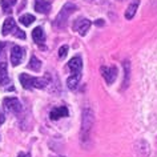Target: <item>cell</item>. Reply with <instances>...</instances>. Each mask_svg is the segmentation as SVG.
<instances>
[{
	"mask_svg": "<svg viewBox=\"0 0 157 157\" xmlns=\"http://www.w3.org/2000/svg\"><path fill=\"white\" fill-rule=\"evenodd\" d=\"M19 80L25 89H32V88H39L43 89L49 84V75H45L44 77H33L27 73H21L19 76Z\"/></svg>",
	"mask_w": 157,
	"mask_h": 157,
	"instance_id": "cell-1",
	"label": "cell"
},
{
	"mask_svg": "<svg viewBox=\"0 0 157 157\" xmlns=\"http://www.w3.org/2000/svg\"><path fill=\"white\" fill-rule=\"evenodd\" d=\"M93 112L91 109H84L83 111V123H81V132H80V137H81V143L85 144L89 140L91 136V131L93 127Z\"/></svg>",
	"mask_w": 157,
	"mask_h": 157,
	"instance_id": "cell-2",
	"label": "cell"
},
{
	"mask_svg": "<svg viewBox=\"0 0 157 157\" xmlns=\"http://www.w3.org/2000/svg\"><path fill=\"white\" fill-rule=\"evenodd\" d=\"M75 10H76V6L72 4V3H67V4H64V7H63L61 11L56 16L55 27H57V28H64L67 25V21H68L69 16L75 12Z\"/></svg>",
	"mask_w": 157,
	"mask_h": 157,
	"instance_id": "cell-3",
	"label": "cell"
},
{
	"mask_svg": "<svg viewBox=\"0 0 157 157\" xmlns=\"http://www.w3.org/2000/svg\"><path fill=\"white\" fill-rule=\"evenodd\" d=\"M100 72H101V75H103L104 80L107 81V84L115 83V80L117 77V68L115 65H112V67H104L103 65L100 68Z\"/></svg>",
	"mask_w": 157,
	"mask_h": 157,
	"instance_id": "cell-4",
	"label": "cell"
},
{
	"mask_svg": "<svg viewBox=\"0 0 157 157\" xmlns=\"http://www.w3.org/2000/svg\"><path fill=\"white\" fill-rule=\"evenodd\" d=\"M3 105H4L6 111L8 112H12V113H17L21 111V104L16 97H7L3 101Z\"/></svg>",
	"mask_w": 157,
	"mask_h": 157,
	"instance_id": "cell-5",
	"label": "cell"
},
{
	"mask_svg": "<svg viewBox=\"0 0 157 157\" xmlns=\"http://www.w3.org/2000/svg\"><path fill=\"white\" fill-rule=\"evenodd\" d=\"M23 57H24V48L20 45H13L11 49V63L13 67H17L21 63Z\"/></svg>",
	"mask_w": 157,
	"mask_h": 157,
	"instance_id": "cell-6",
	"label": "cell"
},
{
	"mask_svg": "<svg viewBox=\"0 0 157 157\" xmlns=\"http://www.w3.org/2000/svg\"><path fill=\"white\" fill-rule=\"evenodd\" d=\"M89 27H91V21H89L88 19H77V20L73 23V29L77 31L80 36H85V35H87Z\"/></svg>",
	"mask_w": 157,
	"mask_h": 157,
	"instance_id": "cell-7",
	"label": "cell"
},
{
	"mask_svg": "<svg viewBox=\"0 0 157 157\" xmlns=\"http://www.w3.org/2000/svg\"><path fill=\"white\" fill-rule=\"evenodd\" d=\"M16 23H15V20L12 17H7L4 23H3V28H2V33L4 35V36H7V35L10 33H13L15 29H16Z\"/></svg>",
	"mask_w": 157,
	"mask_h": 157,
	"instance_id": "cell-8",
	"label": "cell"
},
{
	"mask_svg": "<svg viewBox=\"0 0 157 157\" xmlns=\"http://www.w3.org/2000/svg\"><path fill=\"white\" fill-rule=\"evenodd\" d=\"M67 116H68V108L67 107H56L49 113L51 120H53V121L61 119V117H67Z\"/></svg>",
	"mask_w": 157,
	"mask_h": 157,
	"instance_id": "cell-9",
	"label": "cell"
},
{
	"mask_svg": "<svg viewBox=\"0 0 157 157\" xmlns=\"http://www.w3.org/2000/svg\"><path fill=\"white\" fill-rule=\"evenodd\" d=\"M35 11L39 13H49L51 11V3L47 0H35Z\"/></svg>",
	"mask_w": 157,
	"mask_h": 157,
	"instance_id": "cell-10",
	"label": "cell"
},
{
	"mask_svg": "<svg viewBox=\"0 0 157 157\" xmlns=\"http://www.w3.org/2000/svg\"><path fill=\"white\" fill-rule=\"evenodd\" d=\"M68 68L71 69L72 73H81V68H83V63H81V57L75 56L69 60Z\"/></svg>",
	"mask_w": 157,
	"mask_h": 157,
	"instance_id": "cell-11",
	"label": "cell"
},
{
	"mask_svg": "<svg viewBox=\"0 0 157 157\" xmlns=\"http://www.w3.org/2000/svg\"><path fill=\"white\" fill-rule=\"evenodd\" d=\"M32 39L36 44H40V45L45 41V33L41 27H36V28L32 31Z\"/></svg>",
	"mask_w": 157,
	"mask_h": 157,
	"instance_id": "cell-12",
	"label": "cell"
},
{
	"mask_svg": "<svg viewBox=\"0 0 157 157\" xmlns=\"http://www.w3.org/2000/svg\"><path fill=\"white\" fill-rule=\"evenodd\" d=\"M10 84V76L7 73V63H0V85Z\"/></svg>",
	"mask_w": 157,
	"mask_h": 157,
	"instance_id": "cell-13",
	"label": "cell"
},
{
	"mask_svg": "<svg viewBox=\"0 0 157 157\" xmlns=\"http://www.w3.org/2000/svg\"><path fill=\"white\" fill-rule=\"evenodd\" d=\"M139 4H140L139 0H135V2H132L131 4L128 6L127 11H125V19H127V20H131V19H133V16L136 15L137 8H139Z\"/></svg>",
	"mask_w": 157,
	"mask_h": 157,
	"instance_id": "cell-14",
	"label": "cell"
},
{
	"mask_svg": "<svg viewBox=\"0 0 157 157\" xmlns=\"http://www.w3.org/2000/svg\"><path fill=\"white\" fill-rule=\"evenodd\" d=\"M80 78H81V73H72V76L68 77L67 80V85H68L69 89H76L78 83H80Z\"/></svg>",
	"mask_w": 157,
	"mask_h": 157,
	"instance_id": "cell-15",
	"label": "cell"
},
{
	"mask_svg": "<svg viewBox=\"0 0 157 157\" xmlns=\"http://www.w3.org/2000/svg\"><path fill=\"white\" fill-rule=\"evenodd\" d=\"M124 73H125V80H124V89L128 87V84H129V77H131V64H129V61L128 60H125L124 61Z\"/></svg>",
	"mask_w": 157,
	"mask_h": 157,
	"instance_id": "cell-16",
	"label": "cell"
},
{
	"mask_svg": "<svg viewBox=\"0 0 157 157\" xmlns=\"http://www.w3.org/2000/svg\"><path fill=\"white\" fill-rule=\"evenodd\" d=\"M28 68L32 69V71H40L41 68V61L39 60L36 56H31V60H29V64H28Z\"/></svg>",
	"mask_w": 157,
	"mask_h": 157,
	"instance_id": "cell-17",
	"label": "cell"
},
{
	"mask_svg": "<svg viewBox=\"0 0 157 157\" xmlns=\"http://www.w3.org/2000/svg\"><path fill=\"white\" fill-rule=\"evenodd\" d=\"M16 4V0H0V6H2V8L4 12H11V8H12V6Z\"/></svg>",
	"mask_w": 157,
	"mask_h": 157,
	"instance_id": "cell-18",
	"label": "cell"
},
{
	"mask_svg": "<svg viewBox=\"0 0 157 157\" xmlns=\"http://www.w3.org/2000/svg\"><path fill=\"white\" fill-rule=\"evenodd\" d=\"M19 21H20L23 25L28 27V25H31L35 21V16H33V15H31V13L23 15V16H20V19H19Z\"/></svg>",
	"mask_w": 157,
	"mask_h": 157,
	"instance_id": "cell-19",
	"label": "cell"
},
{
	"mask_svg": "<svg viewBox=\"0 0 157 157\" xmlns=\"http://www.w3.org/2000/svg\"><path fill=\"white\" fill-rule=\"evenodd\" d=\"M67 53H68V45L60 47V49H59V57H60V59H64V57L67 56Z\"/></svg>",
	"mask_w": 157,
	"mask_h": 157,
	"instance_id": "cell-20",
	"label": "cell"
},
{
	"mask_svg": "<svg viewBox=\"0 0 157 157\" xmlns=\"http://www.w3.org/2000/svg\"><path fill=\"white\" fill-rule=\"evenodd\" d=\"M13 35H15V36H16V37H19V39H25V33H24V31L19 29V28L15 29Z\"/></svg>",
	"mask_w": 157,
	"mask_h": 157,
	"instance_id": "cell-21",
	"label": "cell"
},
{
	"mask_svg": "<svg viewBox=\"0 0 157 157\" xmlns=\"http://www.w3.org/2000/svg\"><path fill=\"white\" fill-rule=\"evenodd\" d=\"M4 120H6V117H4V115L2 113V111H0V125L4 123Z\"/></svg>",
	"mask_w": 157,
	"mask_h": 157,
	"instance_id": "cell-22",
	"label": "cell"
},
{
	"mask_svg": "<svg viewBox=\"0 0 157 157\" xmlns=\"http://www.w3.org/2000/svg\"><path fill=\"white\" fill-rule=\"evenodd\" d=\"M17 157H31V156H29V153H19Z\"/></svg>",
	"mask_w": 157,
	"mask_h": 157,
	"instance_id": "cell-23",
	"label": "cell"
},
{
	"mask_svg": "<svg viewBox=\"0 0 157 157\" xmlns=\"http://www.w3.org/2000/svg\"><path fill=\"white\" fill-rule=\"evenodd\" d=\"M6 47V43H0V53L3 52V48Z\"/></svg>",
	"mask_w": 157,
	"mask_h": 157,
	"instance_id": "cell-24",
	"label": "cell"
},
{
	"mask_svg": "<svg viewBox=\"0 0 157 157\" xmlns=\"http://www.w3.org/2000/svg\"><path fill=\"white\" fill-rule=\"evenodd\" d=\"M96 24H97V25H104V21H103V20H101V21L99 20V21H96Z\"/></svg>",
	"mask_w": 157,
	"mask_h": 157,
	"instance_id": "cell-25",
	"label": "cell"
},
{
	"mask_svg": "<svg viewBox=\"0 0 157 157\" xmlns=\"http://www.w3.org/2000/svg\"><path fill=\"white\" fill-rule=\"evenodd\" d=\"M59 157H63V156H59Z\"/></svg>",
	"mask_w": 157,
	"mask_h": 157,
	"instance_id": "cell-26",
	"label": "cell"
}]
</instances>
